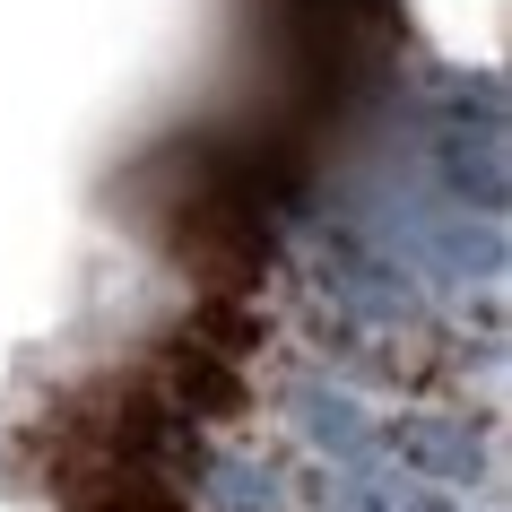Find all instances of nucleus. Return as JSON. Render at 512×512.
<instances>
[{"instance_id": "f257e3e1", "label": "nucleus", "mask_w": 512, "mask_h": 512, "mask_svg": "<svg viewBox=\"0 0 512 512\" xmlns=\"http://www.w3.org/2000/svg\"><path fill=\"white\" fill-rule=\"evenodd\" d=\"M417 27L452 61H495L504 53V0H417Z\"/></svg>"}, {"instance_id": "f03ea898", "label": "nucleus", "mask_w": 512, "mask_h": 512, "mask_svg": "<svg viewBox=\"0 0 512 512\" xmlns=\"http://www.w3.org/2000/svg\"><path fill=\"white\" fill-rule=\"evenodd\" d=\"M0 512H53V504H0Z\"/></svg>"}]
</instances>
